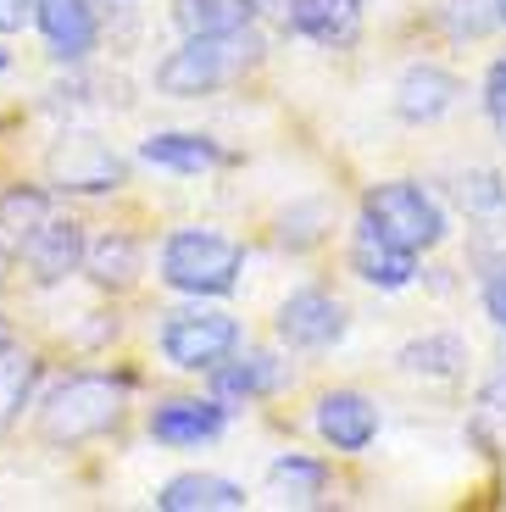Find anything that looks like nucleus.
<instances>
[{
    "label": "nucleus",
    "mask_w": 506,
    "mask_h": 512,
    "mask_svg": "<svg viewBox=\"0 0 506 512\" xmlns=\"http://www.w3.org/2000/svg\"><path fill=\"white\" fill-rule=\"evenodd\" d=\"M245 273V251L217 229H178L162 245V284H173L178 295H228Z\"/></svg>",
    "instance_id": "obj_3"
},
{
    "label": "nucleus",
    "mask_w": 506,
    "mask_h": 512,
    "mask_svg": "<svg viewBox=\"0 0 506 512\" xmlns=\"http://www.w3.org/2000/svg\"><path fill=\"white\" fill-rule=\"evenodd\" d=\"M256 56H262V39L251 28H234V34H184V45L156 67V90L173 95V101H201V95L234 84Z\"/></svg>",
    "instance_id": "obj_1"
},
{
    "label": "nucleus",
    "mask_w": 506,
    "mask_h": 512,
    "mask_svg": "<svg viewBox=\"0 0 506 512\" xmlns=\"http://www.w3.org/2000/svg\"><path fill=\"white\" fill-rule=\"evenodd\" d=\"M223 429H228L223 401H162L151 412V440H162V446H206Z\"/></svg>",
    "instance_id": "obj_12"
},
{
    "label": "nucleus",
    "mask_w": 506,
    "mask_h": 512,
    "mask_svg": "<svg viewBox=\"0 0 506 512\" xmlns=\"http://www.w3.org/2000/svg\"><path fill=\"white\" fill-rule=\"evenodd\" d=\"M317 435L334 451H367L373 435H379V407L362 390H329L317 401Z\"/></svg>",
    "instance_id": "obj_10"
},
{
    "label": "nucleus",
    "mask_w": 506,
    "mask_h": 512,
    "mask_svg": "<svg viewBox=\"0 0 506 512\" xmlns=\"http://www.w3.org/2000/svg\"><path fill=\"white\" fill-rule=\"evenodd\" d=\"M45 218H51V195L34 190V184H12V190L0 195V229L12 234V240H28Z\"/></svg>",
    "instance_id": "obj_23"
},
{
    "label": "nucleus",
    "mask_w": 506,
    "mask_h": 512,
    "mask_svg": "<svg viewBox=\"0 0 506 512\" xmlns=\"http://www.w3.org/2000/svg\"><path fill=\"white\" fill-rule=\"evenodd\" d=\"M351 268H356V279H367L373 290H406V284L418 279V256L401 251V245H390V240H379L367 223H356Z\"/></svg>",
    "instance_id": "obj_13"
},
{
    "label": "nucleus",
    "mask_w": 506,
    "mask_h": 512,
    "mask_svg": "<svg viewBox=\"0 0 506 512\" xmlns=\"http://www.w3.org/2000/svg\"><path fill=\"white\" fill-rule=\"evenodd\" d=\"M34 384H39V362L23 357V351H0V429L17 418V412L28 407V396H34Z\"/></svg>",
    "instance_id": "obj_22"
},
{
    "label": "nucleus",
    "mask_w": 506,
    "mask_h": 512,
    "mask_svg": "<svg viewBox=\"0 0 506 512\" xmlns=\"http://www.w3.org/2000/svg\"><path fill=\"white\" fill-rule=\"evenodd\" d=\"M356 6H362V0H356Z\"/></svg>",
    "instance_id": "obj_33"
},
{
    "label": "nucleus",
    "mask_w": 506,
    "mask_h": 512,
    "mask_svg": "<svg viewBox=\"0 0 506 512\" xmlns=\"http://www.w3.org/2000/svg\"><path fill=\"white\" fill-rule=\"evenodd\" d=\"M12 279V251H6V245H0V284Z\"/></svg>",
    "instance_id": "obj_30"
},
{
    "label": "nucleus",
    "mask_w": 506,
    "mask_h": 512,
    "mask_svg": "<svg viewBox=\"0 0 506 512\" xmlns=\"http://www.w3.org/2000/svg\"><path fill=\"white\" fill-rule=\"evenodd\" d=\"M84 268L101 290H128L140 279V240L134 234H101L95 245H84Z\"/></svg>",
    "instance_id": "obj_18"
},
{
    "label": "nucleus",
    "mask_w": 506,
    "mask_h": 512,
    "mask_svg": "<svg viewBox=\"0 0 506 512\" xmlns=\"http://www.w3.org/2000/svg\"><path fill=\"white\" fill-rule=\"evenodd\" d=\"M84 229H78L73 218H45L34 234L23 240V256H28V268H34L39 284H62L73 279L78 268H84Z\"/></svg>",
    "instance_id": "obj_9"
},
{
    "label": "nucleus",
    "mask_w": 506,
    "mask_h": 512,
    "mask_svg": "<svg viewBox=\"0 0 506 512\" xmlns=\"http://www.w3.org/2000/svg\"><path fill=\"white\" fill-rule=\"evenodd\" d=\"M484 312H490L495 329H506V268H495L484 279Z\"/></svg>",
    "instance_id": "obj_27"
},
{
    "label": "nucleus",
    "mask_w": 506,
    "mask_h": 512,
    "mask_svg": "<svg viewBox=\"0 0 506 512\" xmlns=\"http://www.w3.org/2000/svg\"><path fill=\"white\" fill-rule=\"evenodd\" d=\"M12 346H17V329H12V318L0 312V351H12Z\"/></svg>",
    "instance_id": "obj_29"
},
{
    "label": "nucleus",
    "mask_w": 506,
    "mask_h": 512,
    "mask_svg": "<svg viewBox=\"0 0 506 512\" xmlns=\"http://www.w3.org/2000/svg\"><path fill=\"white\" fill-rule=\"evenodd\" d=\"M445 23H451V34L479 39L501 23V12H495V0H451V6H445Z\"/></svg>",
    "instance_id": "obj_25"
},
{
    "label": "nucleus",
    "mask_w": 506,
    "mask_h": 512,
    "mask_svg": "<svg viewBox=\"0 0 506 512\" xmlns=\"http://www.w3.org/2000/svg\"><path fill=\"white\" fill-rule=\"evenodd\" d=\"M284 384V362L273 351H245V357H223L212 368L217 401H262Z\"/></svg>",
    "instance_id": "obj_14"
},
{
    "label": "nucleus",
    "mask_w": 506,
    "mask_h": 512,
    "mask_svg": "<svg viewBox=\"0 0 506 512\" xmlns=\"http://www.w3.org/2000/svg\"><path fill=\"white\" fill-rule=\"evenodd\" d=\"M456 95H462V78H456L451 67L418 62V67H406L401 84H395V112H401L406 123H440L456 106Z\"/></svg>",
    "instance_id": "obj_11"
},
{
    "label": "nucleus",
    "mask_w": 506,
    "mask_h": 512,
    "mask_svg": "<svg viewBox=\"0 0 506 512\" xmlns=\"http://www.w3.org/2000/svg\"><path fill=\"white\" fill-rule=\"evenodd\" d=\"M173 23L184 34H234L256 23V0H173Z\"/></svg>",
    "instance_id": "obj_19"
},
{
    "label": "nucleus",
    "mask_w": 506,
    "mask_h": 512,
    "mask_svg": "<svg viewBox=\"0 0 506 512\" xmlns=\"http://www.w3.org/2000/svg\"><path fill=\"white\" fill-rule=\"evenodd\" d=\"M340 334H345V301L317 290V284L295 290L279 307V340L290 351H329Z\"/></svg>",
    "instance_id": "obj_7"
},
{
    "label": "nucleus",
    "mask_w": 506,
    "mask_h": 512,
    "mask_svg": "<svg viewBox=\"0 0 506 512\" xmlns=\"http://www.w3.org/2000/svg\"><path fill=\"white\" fill-rule=\"evenodd\" d=\"M456 201H462L468 218L501 223L506 218V184H501V173H468V179L456 184Z\"/></svg>",
    "instance_id": "obj_24"
},
{
    "label": "nucleus",
    "mask_w": 506,
    "mask_h": 512,
    "mask_svg": "<svg viewBox=\"0 0 506 512\" xmlns=\"http://www.w3.org/2000/svg\"><path fill=\"white\" fill-rule=\"evenodd\" d=\"M45 173H51L56 190H73V195H106L128 184V162L95 134H62L45 156Z\"/></svg>",
    "instance_id": "obj_6"
},
{
    "label": "nucleus",
    "mask_w": 506,
    "mask_h": 512,
    "mask_svg": "<svg viewBox=\"0 0 506 512\" xmlns=\"http://www.w3.org/2000/svg\"><path fill=\"white\" fill-rule=\"evenodd\" d=\"M484 112H490V123L501 128V140H506V56L484 73Z\"/></svg>",
    "instance_id": "obj_26"
},
{
    "label": "nucleus",
    "mask_w": 506,
    "mask_h": 512,
    "mask_svg": "<svg viewBox=\"0 0 506 512\" xmlns=\"http://www.w3.org/2000/svg\"><path fill=\"white\" fill-rule=\"evenodd\" d=\"M117 418H123V379L73 373L39 407V440H51V446H84V440L106 435Z\"/></svg>",
    "instance_id": "obj_2"
},
{
    "label": "nucleus",
    "mask_w": 506,
    "mask_h": 512,
    "mask_svg": "<svg viewBox=\"0 0 506 512\" xmlns=\"http://www.w3.org/2000/svg\"><path fill=\"white\" fill-rule=\"evenodd\" d=\"M284 28L317 45H351L362 17H356V0H284Z\"/></svg>",
    "instance_id": "obj_16"
},
{
    "label": "nucleus",
    "mask_w": 506,
    "mask_h": 512,
    "mask_svg": "<svg viewBox=\"0 0 506 512\" xmlns=\"http://www.w3.org/2000/svg\"><path fill=\"white\" fill-rule=\"evenodd\" d=\"M240 351V323L217 307H184L162 323V357L184 373H212L223 357Z\"/></svg>",
    "instance_id": "obj_5"
},
{
    "label": "nucleus",
    "mask_w": 506,
    "mask_h": 512,
    "mask_svg": "<svg viewBox=\"0 0 506 512\" xmlns=\"http://www.w3.org/2000/svg\"><path fill=\"white\" fill-rule=\"evenodd\" d=\"M140 156H145L151 167H167V173H206V167L223 162L217 140H206V134H190V128H173V134H151V140L140 145Z\"/></svg>",
    "instance_id": "obj_17"
},
{
    "label": "nucleus",
    "mask_w": 506,
    "mask_h": 512,
    "mask_svg": "<svg viewBox=\"0 0 506 512\" xmlns=\"http://www.w3.org/2000/svg\"><path fill=\"white\" fill-rule=\"evenodd\" d=\"M28 17H34V6H28V0H0V34H17Z\"/></svg>",
    "instance_id": "obj_28"
},
{
    "label": "nucleus",
    "mask_w": 506,
    "mask_h": 512,
    "mask_svg": "<svg viewBox=\"0 0 506 512\" xmlns=\"http://www.w3.org/2000/svg\"><path fill=\"white\" fill-rule=\"evenodd\" d=\"M267 485L279 490L284 501H312V496H323V490H329V468H323V462L317 457H279L273 462V468H267Z\"/></svg>",
    "instance_id": "obj_21"
},
{
    "label": "nucleus",
    "mask_w": 506,
    "mask_h": 512,
    "mask_svg": "<svg viewBox=\"0 0 506 512\" xmlns=\"http://www.w3.org/2000/svg\"><path fill=\"white\" fill-rule=\"evenodd\" d=\"M162 512H240L245 507V485L223 474H178L156 490Z\"/></svg>",
    "instance_id": "obj_15"
},
{
    "label": "nucleus",
    "mask_w": 506,
    "mask_h": 512,
    "mask_svg": "<svg viewBox=\"0 0 506 512\" xmlns=\"http://www.w3.org/2000/svg\"><path fill=\"white\" fill-rule=\"evenodd\" d=\"M0 73H6V51H0Z\"/></svg>",
    "instance_id": "obj_32"
},
{
    "label": "nucleus",
    "mask_w": 506,
    "mask_h": 512,
    "mask_svg": "<svg viewBox=\"0 0 506 512\" xmlns=\"http://www.w3.org/2000/svg\"><path fill=\"white\" fill-rule=\"evenodd\" d=\"M462 362H468V346L456 334H423V340L401 346V368L423 373V379H451V373H462Z\"/></svg>",
    "instance_id": "obj_20"
},
{
    "label": "nucleus",
    "mask_w": 506,
    "mask_h": 512,
    "mask_svg": "<svg viewBox=\"0 0 506 512\" xmlns=\"http://www.w3.org/2000/svg\"><path fill=\"white\" fill-rule=\"evenodd\" d=\"M495 12H501V23H506V0H495Z\"/></svg>",
    "instance_id": "obj_31"
},
{
    "label": "nucleus",
    "mask_w": 506,
    "mask_h": 512,
    "mask_svg": "<svg viewBox=\"0 0 506 512\" xmlns=\"http://www.w3.org/2000/svg\"><path fill=\"white\" fill-rule=\"evenodd\" d=\"M362 223L379 240L401 245V251H434L445 240V206L434 201L423 184L412 179H390V184H373L362 195Z\"/></svg>",
    "instance_id": "obj_4"
},
{
    "label": "nucleus",
    "mask_w": 506,
    "mask_h": 512,
    "mask_svg": "<svg viewBox=\"0 0 506 512\" xmlns=\"http://www.w3.org/2000/svg\"><path fill=\"white\" fill-rule=\"evenodd\" d=\"M34 23L56 62H84L101 45V17L89 0H34Z\"/></svg>",
    "instance_id": "obj_8"
}]
</instances>
